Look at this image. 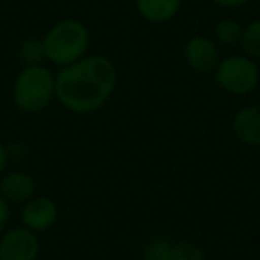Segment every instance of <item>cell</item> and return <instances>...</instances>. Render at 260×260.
I'll use <instances>...</instances> for the list:
<instances>
[{
  "mask_svg": "<svg viewBox=\"0 0 260 260\" xmlns=\"http://www.w3.org/2000/svg\"><path fill=\"white\" fill-rule=\"evenodd\" d=\"M118 87V68L100 54H87L80 61L55 73V100L75 114L102 109Z\"/></svg>",
  "mask_w": 260,
  "mask_h": 260,
  "instance_id": "1",
  "label": "cell"
},
{
  "mask_svg": "<svg viewBox=\"0 0 260 260\" xmlns=\"http://www.w3.org/2000/svg\"><path fill=\"white\" fill-rule=\"evenodd\" d=\"M43 45L47 61L57 68H64L89 54L91 34L80 20L62 18L47 30Z\"/></svg>",
  "mask_w": 260,
  "mask_h": 260,
  "instance_id": "2",
  "label": "cell"
},
{
  "mask_svg": "<svg viewBox=\"0 0 260 260\" xmlns=\"http://www.w3.org/2000/svg\"><path fill=\"white\" fill-rule=\"evenodd\" d=\"M11 100L23 114H38L55 100V73L47 64L23 66L11 87Z\"/></svg>",
  "mask_w": 260,
  "mask_h": 260,
  "instance_id": "3",
  "label": "cell"
},
{
  "mask_svg": "<svg viewBox=\"0 0 260 260\" xmlns=\"http://www.w3.org/2000/svg\"><path fill=\"white\" fill-rule=\"evenodd\" d=\"M214 79L224 93L244 96L258 87L260 70L255 59L248 57L246 54H232L217 62Z\"/></svg>",
  "mask_w": 260,
  "mask_h": 260,
  "instance_id": "4",
  "label": "cell"
},
{
  "mask_svg": "<svg viewBox=\"0 0 260 260\" xmlns=\"http://www.w3.org/2000/svg\"><path fill=\"white\" fill-rule=\"evenodd\" d=\"M40 237L23 224L0 234V260H38Z\"/></svg>",
  "mask_w": 260,
  "mask_h": 260,
  "instance_id": "5",
  "label": "cell"
},
{
  "mask_svg": "<svg viewBox=\"0 0 260 260\" xmlns=\"http://www.w3.org/2000/svg\"><path fill=\"white\" fill-rule=\"evenodd\" d=\"M22 224L34 234H43L55 226L59 221V205L50 196H34L22 205Z\"/></svg>",
  "mask_w": 260,
  "mask_h": 260,
  "instance_id": "6",
  "label": "cell"
},
{
  "mask_svg": "<svg viewBox=\"0 0 260 260\" xmlns=\"http://www.w3.org/2000/svg\"><path fill=\"white\" fill-rule=\"evenodd\" d=\"M184 61L196 73L214 72L217 62L221 61L217 43L212 38L202 34L189 38L184 45Z\"/></svg>",
  "mask_w": 260,
  "mask_h": 260,
  "instance_id": "7",
  "label": "cell"
},
{
  "mask_svg": "<svg viewBox=\"0 0 260 260\" xmlns=\"http://www.w3.org/2000/svg\"><path fill=\"white\" fill-rule=\"evenodd\" d=\"M0 194L9 203L23 205L36 196V180L23 170H11L0 177Z\"/></svg>",
  "mask_w": 260,
  "mask_h": 260,
  "instance_id": "8",
  "label": "cell"
},
{
  "mask_svg": "<svg viewBox=\"0 0 260 260\" xmlns=\"http://www.w3.org/2000/svg\"><path fill=\"white\" fill-rule=\"evenodd\" d=\"M232 130L235 138L246 146L260 148V104L239 109L232 118Z\"/></svg>",
  "mask_w": 260,
  "mask_h": 260,
  "instance_id": "9",
  "label": "cell"
},
{
  "mask_svg": "<svg viewBox=\"0 0 260 260\" xmlns=\"http://www.w3.org/2000/svg\"><path fill=\"white\" fill-rule=\"evenodd\" d=\"M139 16L148 23H168L178 15L182 0H134Z\"/></svg>",
  "mask_w": 260,
  "mask_h": 260,
  "instance_id": "10",
  "label": "cell"
},
{
  "mask_svg": "<svg viewBox=\"0 0 260 260\" xmlns=\"http://www.w3.org/2000/svg\"><path fill=\"white\" fill-rule=\"evenodd\" d=\"M22 66H40L47 62V54H45L43 38H27L20 43L16 50Z\"/></svg>",
  "mask_w": 260,
  "mask_h": 260,
  "instance_id": "11",
  "label": "cell"
},
{
  "mask_svg": "<svg viewBox=\"0 0 260 260\" xmlns=\"http://www.w3.org/2000/svg\"><path fill=\"white\" fill-rule=\"evenodd\" d=\"M244 27L234 18H223L214 25V41L223 47H235L241 45Z\"/></svg>",
  "mask_w": 260,
  "mask_h": 260,
  "instance_id": "12",
  "label": "cell"
},
{
  "mask_svg": "<svg viewBox=\"0 0 260 260\" xmlns=\"http://www.w3.org/2000/svg\"><path fill=\"white\" fill-rule=\"evenodd\" d=\"M173 241L166 235H153L143 244L141 260H171Z\"/></svg>",
  "mask_w": 260,
  "mask_h": 260,
  "instance_id": "13",
  "label": "cell"
},
{
  "mask_svg": "<svg viewBox=\"0 0 260 260\" xmlns=\"http://www.w3.org/2000/svg\"><path fill=\"white\" fill-rule=\"evenodd\" d=\"M241 48L248 57L255 59V61L260 59V18L251 20L248 25H244Z\"/></svg>",
  "mask_w": 260,
  "mask_h": 260,
  "instance_id": "14",
  "label": "cell"
},
{
  "mask_svg": "<svg viewBox=\"0 0 260 260\" xmlns=\"http://www.w3.org/2000/svg\"><path fill=\"white\" fill-rule=\"evenodd\" d=\"M171 260H205V251L194 241L173 242Z\"/></svg>",
  "mask_w": 260,
  "mask_h": 260,
  "instance_id": "15",
  "label": "cell"
},
{
  "mask_svg": "<svg viewBox=\"0 0 260 260\" xmlns=\"http://www.w3.org/2000/svg\"><path fill=\"white\" fill-rule=\"evenodd\" d=\"M8 146V155H9V162L11 160H23V157L27 155V146L23 145V143H20V141H13V143H9V145H6Z\"/></svg>",
  "mask_w": 260,
  "mask_h": 260,
  "instance_id": "16",
  "label": "cell"
},
{
  "mask_svg": "<svg viewBox=\"0 0 260 260\" xmlns=\"http://www.w3.org/2000/svg\"><path fill=\"white\" fill-rule=\"evenodd\" d=\"M9 217H11V203L0 194V234L8 228Z\"/></svg>",
  "mask_w": 260,
  "mask_h": 260,
  "instance_id": "17",
  "label": "cell"
},
{
  "mask_svg": "<svg viewBox=\"0 0 260 260\" xmlns=\"http://www.w3.org/2000/svg\"><path fill=\"white\" fill-rule=\"evenodd\" d=\"M210 2L221 9H237V8L246 6L249 0H210Z\"/></svg>",
  "mask_w": 260,
  "mask_h": 260,
  "instance_id": "18",
  "label": "cell"
},
{
  "mask_svg": "<svg viewBox=\"0 0 260 260\" xmlns=\"http://www.w3.org/2000/svg\"><path fill=\"white\" fill-rule=\"evenodd\" d=\"M9 164V155H8V146L0 141V177L6 173V168Z\"/></svg>",
  "mask_w": 260,
  "mask_h": 260,
  "instance_id": "19",
  "label": "cell"
},
{
  "mask_svg": "<svg viewBox=\"0 0 260 260\" xmlns=\"http://www.w3.org/2000/svg\"><path fill=\"white\" fill-rule=\"evenodd\" d=\"M258 2H260V0H258Z\"/></svg>",
  "mask_w": 260,
  "mask_h": 260,
  "instance_id": "20",
  "label": "cell"
}]
</instances>
